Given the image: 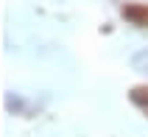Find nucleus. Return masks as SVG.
Listing matches in <instances>:
<instances>
[{
	"mask_svg": "<svg viewBox=\"0 0 148 137\" xmlns=\"http://www.w3.org/2000/svg\"><path fill=\"white\" fill-rule=\"evenodd\" d=\"M129 98H132V104L140 109V112L148 115V87H134L132 92H129Z\"/></svg>",
	"mask_w": 148,
	"mask_h": 137,
	"instance_id": "obj_1",
	"label": "nucleus"
},
{
	"mask_svg": "<svg viewBox=\"0 0 148 137\" xmlns=\"http://www.w3.org/2000/svg\"><path fill=\"white\" fill-rule=\"evenodd\" d=\"M134 67L143 73H148V50H140L137 56H134Z\"/></svg>",
	"mask_w": 148,
	"mask_h": 137,
	"instance_id": "obj_2",
	"label": "nucleus"
}]
</instances>
